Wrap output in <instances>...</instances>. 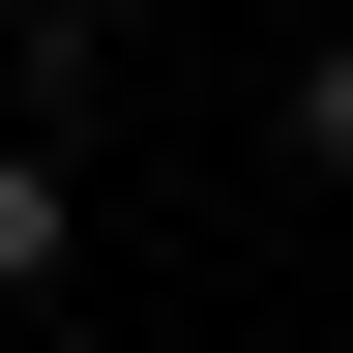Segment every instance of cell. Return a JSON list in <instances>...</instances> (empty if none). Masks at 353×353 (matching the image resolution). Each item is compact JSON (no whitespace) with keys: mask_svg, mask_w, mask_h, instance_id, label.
Listing matches in <instances>:
<instances>
[{"mask_svg":"<svg viewBox=\"0 0 353 353\" xmlns=\"http://www.w3.org/2000/svg\"><path fill=\"white\" fill-rule=\"evenodd\" d=\"M294 148H324V176H353V30H324V59H294Z\"/></svg>","mask_w":353,"mask_h":353,"instance_id":"2","label":"cell"},{"mask_svg":"<svg viewBox=\"0 0 353 353\" xmlns=\"http://www.w3.org/2000/svg\"><path fill=\"white\" fill-rule=\"evenodd\" d=\"M59 236H88V206H59V148H0V294H59Z\"/></svg>","mask_w":353,"mask_h":353,"instance_id":"1","label":"cell"}]
</instances>
